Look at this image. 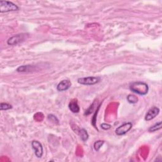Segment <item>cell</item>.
Wrapping results in <instances>:
<instances>
[{"label":"cell","mask_w":162,"mask_h":162,"mask_svg":"<svg viewBox=\"0 0 162 162\" xmlns=\"http://www.w3.org/2000/svg\"><path fill=\"white\" fill-rule=\"evenodd\" d=\"M104 143L105 141L103 140H99L96 141L94 143V149H95V151H98L100 149V148L103 146Z\"/></svg>","instance_id":"9a60e30c"},{"label":"cell","mask_w":162,"mask_h":162,"mask_svg":"<svg viewBox=\"0 0 162 162\" xmlns=\"http://www.w3.org/2000/svg\"><path fill=\"white\" fill-rule=\"evenodd\" d=\"M127 101L130 103V104H135V103H137L138 102V98L135 96V95H133V94H129L128 96L127 97Z\"/></svg>","instance_id":"4fadbf2b"},{"label":"cell","mask_w":162,"mask_h":162,"mask_svg":"<svg viewBox=\"0 0 162 162\" xmlns=\"http://www.w3.org/2000/svg\"><path fill=\"white\" fill-rule=\"evenodd\" d=\"M101 127L102 128L103 130H109L111 128V125L108 124L103 123L101 125Z\"/></svg>","instance_id":"ac0fdd59"},{"label":"cell","mask_w":162,"mask_h":162,"mask_svg":"<svg viewBox=\"0 0 162 162\" xmlns=\"http://www.w3.org/2000/svg\"><path fill=\"white\" fill-rule=\"evenodd\" d=\"M32 148L34 151V154L38 158H40L43 156V148L41 145L38 141H33L31 143Z\"/></svg>","instance_id":"5b68a950"},{"label":"cell","mask_w":162,"mask_h":162,"mask_svg":"<svg viewBox=\"0 0 162 162\" xmlns=\"http://www.w3.org/2000/svg\"><path fill=\"white\" fill-rule=\"evenodd\" d=\"M19 8L14 3L8 1H0V12L7 13L18 10Z\"/></svg>","instance_id":"7a4b0ae2"},{"label":"cell","mask_w":162,"mask_h":162,"mask_svg":"<svg viewBox=\"0 0 162 162\" xmlns=\"http://www.w3.org/2000/svg\"><path fill=\"white\" fill-rule=\"evenodd\" d=\"M68 108L74 114H77L80 111V107L78 105L77 99H73L70 101L68 104Z\"/></svg>","instance_id":"9c48e42d"},{"label":"cell","mask_w":162,"mask_h":162,"mask_svg":"<svg viewBox=\"0 0 162 162\" xmlns=\"http://www.w3.org/2000/svg\"><path fill=\"white\" fill-rule=\"evenodd\" d=\"M100 106H101V104L98 106L97 109H96V111H95L94 114L93 115V118H92V120H91V124H92V125H93V127L96 129H97L96 127V120H97V115L98 114V111L100 108Z\"/></svg>","instance_id":"5bb4252c"},{"label":"cell","mask_w":162,"mask_h":162,"mask_svg":"<svg viewBox=\"0 0 162 162\" xmlns=\"http://www.w3.org/2000/svg\"><path fill=\"white\" fill-rule=\"evenodd\" d=\"M161 127H162V123H161V121H160V122H158L156 123L154 125L150 127L148 129V131L150 132V133H153V132H155V131H157V130L161 129Z\"/></svg>","instance_id":"7c38bea8"},{"label":"cell","mask_w":162,"mask_h":162,"mask_svg":"<svg viewBox=\"0 0 162 162\" xmlns=\"http://www.w3.org/2000/svg\"><path fill=\"white\" fill-rule=\"evenodd\" d=\"M12 105H10L8 103H1L0 104V110L2 111L3 110H8L10 109H12Z\"/></svg>","instance_id":"e0dca14e"},{"label":"cell","mask_w":162,"mask_h":162,"mask_svg":"<svg viewBox=\"0 0 162 162\" xmlns=\"http://www.w3.org/2000/svg\"><path fill=\"white\" fill-rule=\"evenodd\" d=\"M27 35V34H20L15 35L8 39L7 44L10 46L17 45V44L23 41V40L25 39Z\"/></svg>","instance_id":"277c9868"},{"label":"cell","mask_w":162,"mask_h":162,"mask_svg":"<svg viewBox=\"0 0 162 162\" xmlns=\"http://www.w3.org/2000/svg\"><path fill=\"white\" fill-rule=\"evenodd\" d=\"M78 134L80 137L81 139H82L83 141H86L89 138V134L87 133V132L84 129H80L78 132Z\"/></svg>","instance_id":"8fae6325"},{"label":"cell","mask_w":162,"mask_h":162,"mask_svg":"<svg viewBox=\"0 0 162 162\" xmlns=\"http://www.w3.org/2000/svg\"><path fill=\"white\" fill-rule=\"evenodd\" d=\"M159 113H160V108L156 106H154L148 110L145 116V119L146 121H149L153 120L159 114Z\"/></svg>","instance_id":"52a82bcc"},{"label":"cell","mask_w":162,"mask_h":162,"mask_svg":"<svg viewBox=\"0 0 162 162\" xmlns=\"http://www.w3.org/2000/svg\"><path fill=\"white\" fill-rule=\"evenodd\" d=\"M72 86V83L70 80L68 79H65L61 81L59 83V84L57 85L56 89L58 91H65L68 90Z\"/></svg>","instance_id":"ba28073f"},{"label":"cell","mask_w":162,"mask_h":162,"mask_svg":"<svg viewBox=\"0 0 162 162\" xmlns=\"http://www.w3.org/2000/svg\"><path fill=\"white\" fill-rule=\"evenodd\" d=\"M48 119L49 121L52 122L55 124H59V120L57 118L56 116H55L53 114H49L48 115Z\"/></svg>","instance_id":"2e32d148"},{"label":"cell","mask_w":162,"mask_h":162,"mask_svg":"<svg viewBox=\"0 0 162 162\" xmlns=\"http://www.w3.org/2000/svg\"><path fill=\"white\" fill-rule=\"evenodd\" d=\"M133 127V124L131 122H127L119 126L115 130V133L118 136H123L127 134Z\"/></svg>","instance_id":"8992f818"},{"label":"cell","mask_w":162,"mask_h":162,"mask_svg":"<svg viewBox=\"0 0 162 162\" xmlns=\"http://www.w3.org/2000/svg\"><path fill=\"white\" fill-rule=\"evenodd\" d=\"M130 90L133 91V93L145 96L147 94L149 91L148 85L143 82L141 81H137V82L133 83L130 85Z\"/></svg>","instance_id":"6da1fadb"},{"label":"cell","mask_w":162,"mask_h":162,"mask_svg":"<svg viewBox=\"0 0 162 162\" xmlns=\"http://www.w3.org/2000/svg\"><path fill=\"white\" fill-rule=\"evenodd\" d=\"M101 80V78L99 77H81L79 78L77 80V82L79 84L82 85H86V86H91L94 85L98 83Z\"/></svg>","instance_id":"3957f363"},{"label":"cell","mask_w":162,"mask_h":162,"mask_svg":"<svg viewBox=\"0 0 162 162\" xmlns=\"http://www.w3.org/2000/svg\"><path fill=\"white\" fill-rule=\"evenodd\" d=\"M36 70V67L33 65H22L20 66L17 68L18 72H33Z\"/></svg>","instance_id":"30bf717a"}]
</instances>
